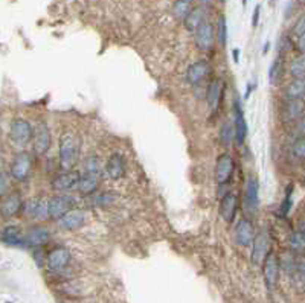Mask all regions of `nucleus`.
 <instances>
[{"label": "nucleus", "instance_id": "423d86ee", "mask_svg": "<svg viewBox=\"0 0 305 303\" xmlns=\"http://www.w3.org/2000/svg\"><path fill=\"white\" fill-rule=\"evenodd\" d=\"M263 274H264V282L269 290H275L278 281H279V271H281V262L275 253H269L266 259L263 261Z\"/></svg>", "mask_w": 305, "mask_h": 303}, {"label": "nucleus", "instance_id": "e433bc0d", "mask_svg": "<svg viewBox=\"0 0 305 303\" xmlns=\"http://www.w3.org/2000/svg\"><path fill=\"white\" fill-rule=\"evenodd\" d=\"M293 34H295V37H298V38H301V37H304V35H305V20H304V17H299V18H298L296 24L293 26Z\"/></svg>", "mask_w": 305, "mask_h": 303}, {"label": "nucleus", "instance_id": "a19ab883", "mask_svg": "<svg viewBox=\"0 0 305 303\" xmlns=\"http://www.w3.org/2000/svg\"><path fill=\"white\" fill-rule=\"evenodd\" d=\"M246 3H247V0H243V5L246 6Z\"/></svg>", "mask_w": 305, "mask_h": 303}, {"label": "nucleus", "instance_id": "2f4dec72", "mask_svg": "<svg viewBox=\"0 0 305 303\" xmlns=\"http://www.w3.org/2000/svg\"><path fill=\"white\" fill-rule=\"evenodd\" d=\"M290 75L293 77V80H304V55H299L298 58H295L292 61V64H290Z\"/></svg>", "mask_w": 305, "mask_h": 303}, {"label": "nucleus", "instance_id": "4be33fe9", "mask_svg": "<svg viewBox=\"0 0 305 303\" xmlns=\"http://www.w3.org/2000/svg\"><path fill=\"white\" fill-rule=\"evenodd\" d=\"M21 212L31 219H43L46 218V203L40 198H31L26 203L23 201Z\"/></svg>", "mask_w": 305, "mask_h": 303}, {"label": "nucleus", "instance_id": "7c9ffc66", "mask_svg": "<svg viewBox=\"0 0 305 303\" xmlns=\"http://www.w3.org/2000/svg\"><path fill=\"white\" fill-rule=\"evenodd\" d=\"M84 172L101 177V160L97 156H90L84 160Z\"/></svg>", "mask_w": 305, "mask_h": 303}, {"label": "nucleus", "instance_id": "ddd939ff", "mask_svg": "<svg viewBox=\"0 0 305 303\" xmlns=\"http://www.w3.org/2000/svg\"><path fill=\"white\" fill-rule=\"evenodd\" d=\"M51 239V233L43 225H34L23 233V245L28 247H43Z\"/></svg>", "mask_w": 305, "mask_h": 303}, {"label": "nucleus", "instance_id": "0eeeda50", "mask_svg": "<svg viewBox=\"0 0 305 303\" xmlns=\"http://www.w3.org/2000/svg\"><path fill=\"white\" fill-rule=\"evenodd\" d=\"M32 169V159L28 153H17L11 163V175L15 182H26Z\"/></svg>", "mask_w": 305, "mask_h": 303}, {"label": "nucleus", "instance_id": "c85d7f7f", "mask_svg": "<svg viewBox=\"0 0 305 303\" xmlns=\"http://www.w3.org/2000/svg\"><path fill=\"white\" fill-rule=\"evenodd\" d=\"M289 247L293 253H298V255H302L305 250V233L304 229H299V230H295L289 239Z\"/></svg>", "mask_w": 305, "mask_h": 303}, {"label": "nucleus", "instance_id": "ea45409f", "mask_svg": "<svg viewBox=\"0 0 305 303\" xmlns=\"http://www.w3.org/2000/svg\"><path fill=\"white\" fill-rule=\"evenodd\" d=\"M200 2H203V3H209L210 0H200Z\"/></svg>", "mask_w": 305, "mask_h": 303}, {"label": "nucleus", "instance_id": "37998d69", "mask_svg": "<svg viewBox=\"0 0 305 303\" xmlns=\"http://www.w3.org/2000/svg\"><path fill=\"white\" fill-rule=\"evenodd\" d=\"M0 238H2V230H0Z\"/></svg>", "mask_w": 305, "mask_h": 303}, {"label": "nucleus", "instance_id": "393cba45", "mask_svg": "<svg viewBox=\"0 0 305 303\" xmlns=\"http://www.w3.org/2000/svg\"><path fill=\"white\" fill-rule=\"evenodd\" d=\"M183 21H185V28L190 32H196V29L206 21V9H204L203 6L193 8L188 12V15L183 18Z\"/></svg>", "mask_w": 305, "mask_h": 303}, {"label": "nucleus", "instance_id": "c03bdc74", "mask_svg": "<svg viewBox=\"0 0 305 303\" xmlns=\"http://www.w3.org/2000/svg\"><path fill=\"white\" fill-rule=\"evenodd\" d=\"M220 2H226V0H220Z\"/></svg>", "mask_w": 305, "mask_h": 303}, {"label": "nucleus", "instance_id": "f3484780", "mask_svg": "<svg viewBox=\"0 0 305 303\" xmlns=\"http://www.w3.org/2000/svg\"><path fill=\"white\" fill-rule=\"evenodd\" d=\"M238 195L233 194V192H227L221 197V201H220V215L221 218L230 224L233 222L235 216H237V210H238Z\"/></svg>", "mask_w": 305, "mask_h": 303}, {"label": "nucleus", "instance_id": "c9c22d12", "mask_svg": "<svg viewBox=\"0 0 305 303\" xmlns=\"http://www.w3.org/2000/svg\"><path fill=\"white\" fill-rule=\"evenodd\" d=\"M292 47H293V41H292L287 35H284V37L279 38V44H278V52H279V55L283 54V57H284Z\"/></svg>", "mask_w": 305, "mask_h": 303}, {"label": "nucleus", "instance_id": "aec40b11", "mask_svg": "<svg viewBox=\"0 0 305 303\" xmlns=\"http://www.w3.org/2000/svg\"><path fill=\"white\" fill-rule=\"evenodd\" d=\"M105 172L111 180H121L125 175V160L121 154L114 153L105 163Z\"/></svg>", "mask_w": 305, "mask_h": 303}, {"label": "nucleus", "instance_id": "412c9836", "mask_svg": "<svg viewBox=\"0 0 305 303\" xmlns=\"http://www.w3.org/2000/svg\"><path fill=\"white\" fill-rule=\"evenodd\" d=\"M304 116V102L298 99H286L283 107V117L286 122L301 120Z\"/></svg>", "mask_w": 305, "mask_h": 303}, {"label": "nucleus", "instance_id": "1a4fd4ad", "mask_svg": "<svg viewBox=\"0 0 305 303\" xmlns=\"http://www.w3.org/2000/svg\"><path fill=\"white\" fill-rule=\"evenodd\" d=\"M23 200L20 192H9L5 194L0 200V216L2 218H12L21 212Z\"/></svg>", "mask_w": 305, "mask_h": 303}, {"label": "nucleus", "instance_id": "f03ea898", "mask_svg": "<svg viewBox=\"0 0 305 303\" xmlns=\"http://www.w3.org/2000/svg\"><path fill=\"white\" fill-rule=\"evenodd\" d=\"M77 140L72 134H64L60 139V166L63 171L72 169L77 162Z\"/></svg>", "mask_w": 305, "mask_h": 303}, {"label": "nucleus", "instance_id": "f704fd0d", "mask_svg": "<svg viewBox=\"0 0 305 303\" xmlns=\"http://www.w3.org/2000/svg\"><path fill=\"white\" fill-rule=\"evenodd\" d=\"M232 140H233V130H232V125L229 122H226L220 130V142L224 146H227V145H230Z\"/></svg>", "mask_w": 305, "mask_h": 303}, {"label": "nucleus", "instance_id": "6ab92c4d", "mask_svg": "<svg viewBox=\"0 0 305 303\" xmlns=\"http://www.w3.org/2000/svg\"><path fill=\"white\" fill-rule=\"evenodd\" d=\"M260 204V183L255 177H249L244 192V207L249 212H255Z\"/></svg>", "mask_w": 305, "mask_h": 303}, {"label": "nucleus", "instance_id": "a211bd4d", "mask_svg": "<svg viewBox=\"0 0 305 303\" xmlns=\"http://www.w3.org/2000/svg\"><path fill=\"white\" fill-rule=\"evenodd\" d=\"M209 72H210V64H209V61H206V60H199V61L193 63V64L188 67V70H186V80H188L190 84L197 86V84H200L203 80H206V77L209 75Z\"/></svg>", "mask_w": 305, "mask_h": 303}, {"label": "nucleus", "instance_id": "2eb2a0df", "mask_svg": "<svg viewBox=\"0 0 305 303\" xmlns=\"http://www.w3.org/2000/svg\"><path fill=\"white\" fill-rule=\"evenodd\" d=\"M71 251L64 247H55L54 250H51V253L46 258V264L48 268L51 271H61L63 268H66L71 262Z\"/></svg>", "mask_w": 305, "mask_h": 303}, {"label": "nucleus", "instance_id": "7ed1b4c3", "mask_svg": "<svg viewBox=\"0 0 305 303\" xmlns=\"http://www.w3.org/2000/svg\"><path fill=\"white\" fill-rule=\"evenodd\" d=\"M272 251V236L270 233L263 229L258 235H255L252 242V264L261 265L266 256Z\"/></svg>", "mask_w": 305, "mask_h": 303}, {"label": "nucleus", "instance_id": "c756f323", "mask_svg": "<svg viewBox=\"0 0 305 303\" xmlns=\"http://www.w3.org/2000/svg\"><path fill=\"white\" fill-rule=\"evenodd\" d=\"M193 8H194V0H176L173 3V15L177 20H183Z\"/></svg>", "mask_w": 305, "mask_h": 303}, {"label": "nucleus", "instance_id": "9b49d317", "mask_svg": "<svg viewBox=\"0 0 305 303\" xmlns=\"http://www.w3.org/2000/svg\"><path fill=\"white\" fill-rule=\"evenodd\" d=\"M78 179H80V172L78 171H74V169L63 171L61 174H58L52 180V189L57 191V192H61V194L69 192V191L77 188Z\"/></svg>", "mask_w": 305, "mask_h": 303}, {"label": "nucleus", "instance_id": "473e14b6", "mask_svg": "<svg viewBox=\"0 0 305 303\" xmlns=\"http://www.w3.org/2000/svg\"><path fill=\"white\" fill-rule=\"evenodd\" d=\"M215 37H217V40H218V44H220L221 47H224L226 43H227V23H226V17H224V15H221V17L218 18V26H217Z\"/></svg>", "mask_w": 305, "mask_h": 303}, {"label": "nucleus", "instance_id": "9d476101", "mask_svg": "<svg viewBox=\"0 0 305 303\" xmlns=\"http://www.w3.org/2000/svg\"><path fill=\"white\" fill-rule=\"evenodd\" d=\"M255 238V225L249 218H241L235 224V241L241 247H250Z\"/></svg>", "mask_w": 305, "mask_h": 303}, {"label": "nucleus", "instance_id": "b1692460", "mask_svg": "<svg viewBox=\"0 0 305 303\" xmlns=\"http://www.w3.org/2000/svg\"><path fill=\"white\" fill-rule=\"evenodd\" d=\"M100 180H101V177H97V175L83 172V174H80L77 189H78V192H81L83 195H92V194L97 192V189H98V186H100Z\"/></svg>", "mask_w": 305, "mask_h": 303}, {"label": "nucleus", "instance_id": "dca6fc26", "mask_svg": "<svg viewBox=\"0 0 305 303\" xmlns=\"http://www.w3.org/2000/svg\"><path fill=\"white\" fill-rule=\"evenodd\" d=\"M232 130H233L235 142L238 145H243L244 140H246V136H247V122H246L241 104L238 101L235 102V107H233V125H232Z\"/></svg>", "mask_w": 305, "mask_h": 303}, {"label": "nucleus", "instance_id": "a878e982", "mask_svg": "<svg viewBox=\"0 0 305 303\" xmlns=\"http://www.w3.org/2000/svg\"><path fill=\"white\" fill-rule=\"evenodd\" d=\"M8 245H23V233L18 225H6L0 238Z\"/></svg>", "mask_w": 305, "mask_h": 303}, {"label": "nucleus", "instance_id": "4468645a", "mask_svg": "<svg viewBox=\"0 0 305 303\" xmlns=\"http://www.w3.org/2000/svg\"><path fill=\"white\" fill-rule=\"evenodd\" d=\"M196 44L200 50L209 52L214 47V41H215V28L212 23L204 21L203 24H200L196 29Z\"/></svg>", "mask_w": 305, "mask_h": 303}, {"label": "nucleus", "instance_id": "bb28decb", "mask_svg": "<svg viewBox=\"0 0 305 303\" xmlns=\"http://www.w3.org/2000/svg\"><path fill=\"white\" fill-rule=\"evenodd\" d=\"M305 95V80H293L286 87V99L302 101Z\"/></svg>", "mask_w": 305, "mask_h": 303}, {"label": "nucleus", "instance_id": "5701e85b", "mask_svg": "<svg viewBox=\"0 0 305 303\" xmlns=\"http://www.w3.org/2000/svg\"><path fill=\"white\" fill-rule=\"evenodd\" d=\"M221 98H223V83L220 80H212L206 90V101L210 111L218 110Z\"/></svg>", "mask_w": 305, "mask_h": 303}, {"label": "nucleus", "instance_id": "72a5a7b5", "mask_svg": "<svg viewBox=\"0 0 305 303\" xmlns=\"http://www.w3.org/2000/svg\"><path fill=\"white\" fill-rule=\"evenodd\" d=\"M292 156L296 159V160H304L305 157V140L304 136L298 137L293 140V145H292Z\"/></svg>", "mask_w": 305, "mask_h": 303}, {"label": "nucleus", "instance_id": "4c0bfd02", "mask_svg": "<svg viewBox=\"0 0 305 303\" xmlns=\"http://www.w3.org/2000/svg\"><path fill=\"white\" fill-rule=\"evenodd\" d=\"M8 194V179L3 172H0V198Z\"/></svg>", "mask_w": 305, "mask_h": 303}, {"label": "nucleus", "instance_id": "58836bf2", "mask_svg": "<svg viewBox=\"0 0 305 303\" xmlns=\"http://www.w3.org/2000/svg\"><path fill=\"white\" fill-rule=\"evenodd\" d=\"M260 12H261V6L258 5L253 11V17H252V26L255 28L258 24V20H260Z\"/></svg>", "mask_w": 305, "mask_h": 303}, {"label": "nucleus", "instance_id": "79ce46f5", "mask_svg": "<svg viewBox=\"0 0 305 303\" xmlns=\"http://www.w3.org/2000/svg\"><path fill=\"white\" fill-rule=\"evenodd\" d=\"M0 172H2V160H0Z\"/></svg>", "mask_w": 305, "mask_h": 303}, {"label": "nucleus", "instance_id": "39448f33", "mask_svg": "<svg viewBox=\"0 0 305 303\" xmlns=\"http://www.w3.org/2000/svg\"><path fill=\"white\" fill-rule=\"evenodd\" d=\"M32 142H34V151L37 156H44L52 143V134L51 128L46 122H38L37 127L34 128L32 134Z\"/></svg>", "mask_w": 305, "mask_h": 303}, {"label": "nucleus", "instance_id": "20e7f679", "mask_svg": "<svg viewBox=\"0 0 305 303\" xmlns=\"http://www.w3.org/2000/svg\"><path fill=\"white\" fill-rule=\"evenodd\" d=\"M32 134H34V128L32 125L25 120V119H14L11 122V130H9V136L11 140L18 145V146H26L28 143H31L32 140Z\"/></svg>", "mask_w": 305, "mask_h": 303}, {"label": "nucleus", "instance_id": "6e6552de", "mask_svg": "<svg viewBox=\"0 0 305 303\" xmlns=\"http://www.w3.org/2000/svg\"><path fill=\"white\" fill-rule=\"evenodd\" d=\"M235 169V160L230 154H221L215 163V180L218 185H227Z\"/></svg>", "mask_w": 305, "mask_h": 303}, {"label": "nucleus", "instance_id": "cd10ccee", "mask_svg": "<svg viewBox=\"0 0 305 303\" xmlns=\"http://www.w3.org/2000/svg\"><path fill=\"white\" fill-rule=\"evenodd\" d=\"M283 77H284V60H283V57L279 55V57L272 63V66H270V69H269V83H270L272 86H278V84L281 83Z\"/></svg>", "mask_w": 305, "mask_h": 303}, {"label": "nucleus", "instance_id": "f8f14e48", "mask_svg": "<svg viewBox=\"0 0 305 303\" xmlns=\"http://www.w3.org/2000/svg\"><path fill=\"white\" fill-rule=\"evenodd\" d=\"M86 222V213L81 209H71L67 213H64L60 219H57V224L61 230H78Z\"/></svg>", "mask_w": 305, "mask_h": 303}, {"label": "nucleus", "instance_id": "f257e3e1", "mask_svg": "<svg viewBox=\"0 0 305 303\" xmlns=\"http://www.w3.org/2000/svg\"><path fill=\"white\" fill-rule=\"evenodd\" d=\"M77 200L66 194H58L51 197L46 203V216L52 221L60 219L64 213H67L71 209H74Z\"/></svg>", "mask_w": 305, "mask_h": 303}]
</instances>
